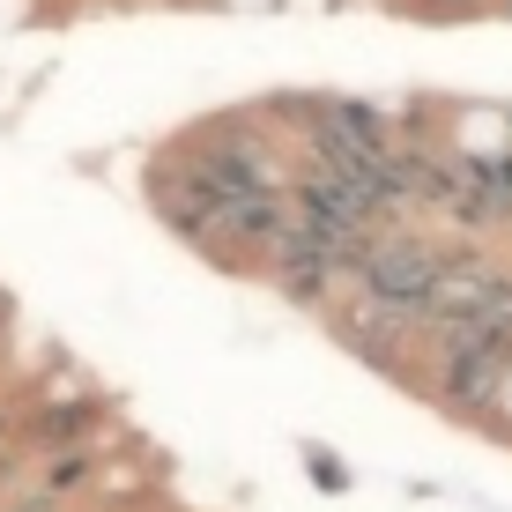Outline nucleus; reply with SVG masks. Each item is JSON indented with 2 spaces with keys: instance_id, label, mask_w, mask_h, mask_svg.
<instances>
[{
  "instance_id": "obj_2",
  "label": "nucleus",
  "mask_w": 512,
  "mask_h": 512,
  "mask_svg": "<svg viewBox=\"0 0 512 512\" xmlns=\"http://www.w3.org/2000/svg\"><path fill=\"white\" fill-rule=\"evenodd\" d=\"M409 8L431 23H468V15H490V0H409Z\"/></svg>"
},
{
  "instance_id": "obj_3",
  "label": "nucleus",
  "mask_w": 512,
  "mask_h": 512,
  "mask_svg": "<svg viewBox=\"0 0 512 512\" xmlns=\"http://www.w3.org/2000/svg\"><path fill=\"white\" fill-rule=\"evenodd\" d=\"M490 8H498V15H512V0H490Z\"/></svg>"
},
{
  "instance_id": "obj_1",
  "label": "nucleus",
  "mask_w": 512,
  "mask_h": 512,
  "mask_svg": "<svg viewBox=\"0 0 512 512\" xmlns=\"http://www.w3.org/2000/svg\"><path fill=\"white\" fill-rule=\"evenodd\" d=\"M446 260H453V245L386 223V231L364 245V268H357V290H349V297H372V305H386V312H401V320L423 327L438 282H446Z\"/></svg>"
}]
</instances>
